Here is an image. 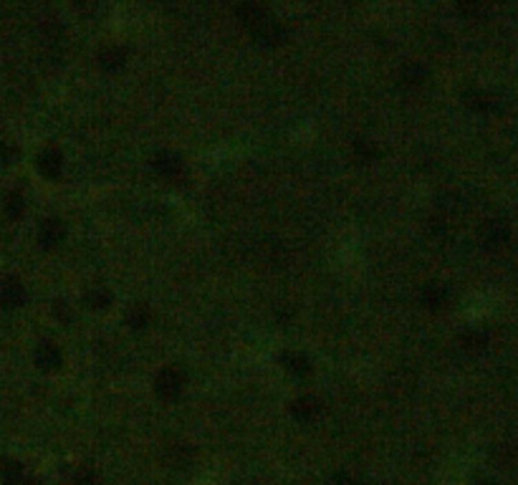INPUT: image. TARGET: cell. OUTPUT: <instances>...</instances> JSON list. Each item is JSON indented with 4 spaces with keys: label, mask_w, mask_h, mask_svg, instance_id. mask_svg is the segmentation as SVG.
I'll return each instance as SVG.
<instances>
[{
    "label": "cell",
    "mask_w": 518,
    "mask_h": 485,
    "mask_svg": "<svg viewBox=\"0 0 518 485\" xmlns=\"http://www.w3.org/2000/svg\"><path fill=\"white\" fill-rule=\"evenodd\" d=\"M185 386V371L177 367H165L154 379V392L160 394L162 400H175L177 394L183 392Z\"/></svg>",
    "instance_id": "cell-1"
},
{
    "label": "cell",
    "mask_w": 518,
    "mask_h": 485,
    "mask_svg": "<svg viewBox=\"0 0 518 485\" xmlns=\"http://www.w3.org/2000/svg\"><path fill=\"white\" fill-rule=\"evenodd\" d=\"M25 303V288L16 276H0V309H18Z\"/></svg>",
    "instance_id": "cell-2"
},
{
    "label": "cell",
    "mask_w": 518,
    "mask_h": 485,
    "mask_svg": "<svg viewBox=\"0 0 518 485\" xmlns=\"http://www.w3.org/2000/svg\"><path fill=\"white\" fill-rule=\"evenodd\" d=\"M251 33H253V38H256V43L263 45V48H276V45H281L283 38H286V28H283L276 18H266V21L260 23V25H256Z\"/></svg>",
    "instance_id": "cell-3"
},
{
    "label": "cell",
    "mask_w": 518,
    "mask_h": 485,
    "mask_svg": "<svg viewBox=\"0 0 518 485\" xmlns=\"http://www.w3.org/2000/svg\"><path fill=\"white\" fill-rule=\"evenodd\" d=\"M63 238H66V225H63L61 220L56 218H48L41 223L39 227V242L43 250H54L56 245H61Z\"/></svg>",
    "instance_id": "cell-4"
},
{
    "label": "cell",
    "mask_w": 518,
    "mask_h": 485,
    "mask_svg": "<svg viewBox=\"0 0 518 485\" xmlns=\"http://www.w3.org/2000/svg\"><path fill=\"white\" fill-rule=\"evenodd\" d=\"M36 165H39V172L43 174L46 180H59V177H61V169H63L61 149H56V147H46V149L39 154Z\"/></svg>",
    "instance_id": "cell-5"
},
{
    "label": "cell",
    "mask_w": 518,
    "mask_h": 485,
    "mask_svg": "<svg viewBox=\"0 0 518 485\" xmlns=\"http://www.w3.org/2000/svg\"><path fill=\"white\" fill-rule=\"evenodd\" d=\"M236 18L240 25L253 30L256 25H260V23L266 21V18H271V13H268V8L260 6V3H240V6L236 8Z\"/></svg>",
    "instance_id": "cell-6"
},
{
    "label": "cell",
    "mask_w": 518,
    "mask_h": 485,
    "mask_svg": "<svg viewBox=\"0 0 518 485\" xmlns=\"http://www.w3.org/2000/svg\"><path fill=\"white\" fill-rule=\"evenodd\" d=\"M36 364H39V369H43V371L61 369V364H63L61 349L56 347V344H51V341L39 344V349H36Z\"/></svg>",
    "instance_id": "cell-7"
},
{
    "label": "cell",
    "mask_w": 518,
    "mask_h": 485,
    "mask_svg": "<svg viewBox=\"0 0 518 485\" xmlns=\"http://www.w3.org/2000/svg\"><path fill=\"white\" fill-rule=\"evenodd\" d=\"M154 172H160L162 177H177L183 172V157L175 152H157L152 157Z\"/></svg>",
    "instance_id": "cell-8"
},
{
    "label": "cell",
    "mask_w": 518,
    "mask_h": 485,
    "mask_svg": "<svg viewBox=\"0 0 518 485\" xmlns=\"http://www.w3.org/2000/svg\"><path fill=\"white\" fill-rule=\"evenodd\" d=\"M127 63V51L122 45H107L99 51V66L104 71H119Z\"/></svg>",
    "instance_id": "cell-9"
},
{
    "label": "cell",
    "mask_w": 518,
    "mask_h": 485,
    "mask_svg": "<svg viewBox=\"0 0 518 485\" xmlns=\"http://www.w3.org/2000/svg\"><path fill=\"white\" fill-rule=\"evenodd\" d=\"M319 400H313V397H298L293 404H291V415L296 417V420H301V422H309V420H313V417L319 415Z\"/></svg>",
    "instance_id": "cell-10"
},
{
    "label": "cell",
    "mask_w": 518,
    "mask_h": 485,
    "mask_svg": "<svg viewBox=\"0 0 518 485\" xmlns=\"http://www.w3.org/2000/svg\"><path fill=\"white\" fill-rule=\"evenodd\" d=\"M281 364L293 374V377H306V374H311V362H309V356L298 354V351H286V354H281Z\"/></svg>",
    "instance_id": "cell-11"
},
{
    "label": "cell",
    "mask_w": 518,
    "mask_h": 485,
    "mask_svg": "<svg viewBox=\"0 0 518 485\" xmlns=\"http://www.w3.org/2000/svg\"><path fill=\"white\" fill-rule=\"evenodd\" d=\"M84 303L92 311H107L112 306V293L104 286H94L84 293Z\"/></svg>",
    "instance_id": "cell-12"
},
{
    "label": "cell",
    "mask_w": 518,
    "mask_h": 485,
    "mask_svg": "<svg viewBox=\"0 0 518 485\" xmlns=\"http://www.w3.org/2000/svg\"><path fill=\"white\" fill-rule=\"evenodd\" d=\"M124 321H127L132 329H145V326L152 321V313H149V309H147L145 303H134V306H130V309H127Z\"/></svg>",
    "instance_id": "cell-13"
},
{
    "label": "cell",
    "mask_w": 518,
    "mask_h": 485,
    "mask_svg": "<svg viewBox=\"0 0 518 485\" xmlns=\"http://www.w3.org/2000/svg\"><path fill=\"white\" fill-rule=\"evenodd\" d=\"M21 475H25L23 465L18 460H10V457H0V480L6 485H10L13 480H18Z\"/></svg>",
    "instance_id": "cell-14"
},
{
    "label": "cell",
    "mask_w": 518,
    "mask_h": 485,
    "mask_svg": "<svg viewBox=\"0 0 518 485\" xmlns=\"http://www.w3.org/2000/svg\"><path fill=\"white\" fill-rule=\"evenodd\" d=\"M3 210H6V215H8L10 220H18L25 210L23 195H21V192H16V189H13V192H8V195L3 197Z\"/></svg>",
    "instance_id": "cell-15"
},
{
    "label": "cell",
    "mask_w": 518,
    "mask_h": 485,
    "mask_svg": "<svg viewBox=\"0 0 518 485\" xmlns=\"http://www.w3.org/2000/svg\"><path fill=\"white\" fill-rule=\"evenodd\" d=\"M400 79H402V83H407V86H419V83L427 79V68L419 66V63H407V66L400 71Z\"/></svg>",
    "instance_id": "cell-16"
},
{
    "label": "cell",
    "mask_w": 518,
    "mask_h": 485,
    "mask_svg": "<svg viewBox=\"0 0 518 485\" xmlns=\"http://www.w3.org/2000/svg\"><path fill=\"white\" fill-rule=\"evenodd\" d=\"M422 301L427 303V309H442L445 306V291H442L437 283H430V286H425V291H422Z\"/></svg>",
    "instance_id": "cell-17"
},
{
    "label": "cell",
    "mask_w": 518,
    "mask_h": 485,
    "mask_svg": "<svg viewBox=\"0 0 518 485\" xmlns=\"http://www.w3.org/2000/svg\"><path fill=\"white\" fill-rule=\"evenodd\" d=\"M354 154H357L362 162H372L374 157H380V149H377L369 139H357V142H354Z\"/></svg>",
    "instance_id": "cell-18"
},
{
    "label": "cell",
    "mask_w": 518,
    "mask_h": 485,
    "mask_svg": "<svg viewBox=\"0 0 518 485\" xmlns=\"http://www.w3.org/2000/svg\"><path fill=\"white\" fill-rule=\"evenodd\" d=\"M74 485H99V473L81 465V468H76V473H74Z\"/></svg>",
    "instance_id": "cell-19"
},
{
    "label": "cell",
    "mask_w": 518,
    "mask_h": 485,
    "mask_svg": "<svg viewBox=\"0 0 518 485\" xmlns=\"http://www.w3.org/2000/svg\"><path fill=\"white\" fill-rule=\"evenodd\" d=\"M18 159V147L8 142H0V165H10Z\"/></svg>",
    "instance_id": "cell-20"
},
{
    "label": "cell",
    "mask_w": 518,
    "mask_h": 485,
    "mask_svg": "<svg viewBox=\"0 0 518 485\" xmlns=\"http://www.w3.org/2000/svg\"><path fill=\"white\" fill-rule=\"evenodd\" d=\"M54 313H56V316H59V318H61L63 324H69V321H71L69 306H66V303H63V301H56V303H54Z\"/></svg>",
    "instance_id": "cell-21"
},
{
    "label": "cell",
    "mask_w": 518,
    "mask_h": 485,
    "mask_svg": "<svg viewBox=\"0 0 518 485\" xmlns=\"http://www.w3.org/2000/svg\"><path fill=\"white\" fill-rule=\"evenodd\" d=\"M334 483L336 485H357V480H354V477H351L346 470H339V473L334 475Z\"/></svg>",
    "instance_id": "cell-22"
},
{
    "label": "cell",
    "mask_w": 518,
    "mask_h": 485,
    "mask_svg": "<svg viewBox=\"0 0 518 485\" xmlns=\"http://www.w3.org/2000/svg\"><path fill=\"white\" fill-rule=\"evenodd\" d=\"M10 485H41V483H39V480H36V477L21 475V477H18V480H13V483H10Z\"/></svg>",
    "instance_id": "cell-23"
}]
</instances>
